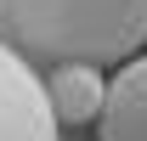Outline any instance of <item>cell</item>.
I'll list each match as a JSON object with an SVG mask.
<instances>
[{"label":"cell","mask_w":147,"mask_h":141,"mask_svg":"<svg viewBox=\"0 0 147 141\" xmlns=\"http://www.w3.org/2000/svg\"><path fill=\"white\" fill-rule=\"evenodd\" d=\"M0 141H57L45 79L11 45H0Z\"/></svg>","instance_id":"obj_2"},{"label":"cell","mask_w":147,"mask_h":141,"mask_svg":"<svg viewBox=\"0 0 147 141\" xmlns=\"http://www.w3.org/2000/svg\"><path fill=\"white\" fill-rule=\"evenodd\" d=\"M11 34L45 62H130L147 45V0H6Z\"/></svg>","instance_id":"obj_1"},{"label":"cell","mask_w":147,"mask_h":141,"mask_svg":"<svg viewBox=\"0 0 147 141\" xmlns=\"http://www.w3.org/2000/svg\"><path fill=\"white\" fill-rule=\"evenodd\" d=\"M102 141H147V51L119 62L108 79V107L96 119Z\"/></svg>","instance_id":"obj_3"},{"label":"cell","mask_w":147,"mask_h":141,"mask_svg":"<svg viewBox=\"0 0 147 141\" xmlns=\"http://www.w3.org/2000/svg\"><path fill=\"white\" fill-rule=\"evenodd\" d=\"M45 96H51L57 124L79 130V124L102 119V107H108V79H102L96 62H57L51 79H45Z\"/></svg>","instance_id":"obj_4"}]
</instances>
